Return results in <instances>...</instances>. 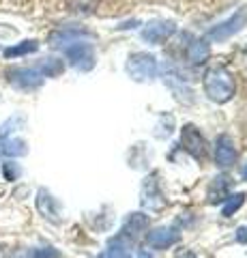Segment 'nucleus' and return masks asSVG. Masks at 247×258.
Masks as SVG:
<instances>
[{"label":"nucleus","mask_w":247,"mask_h":258,"mask_svg":"<svg viewBox=\"0 0 247 258\" xmlns=\"http://www.w3.org/2000/svg\"><path fill=\"white\" fill-rule=\"evenodd\" d=\"M204 93L209 99L217 103H226L234 97V82L226 69H213L204 76Z\"/></svg>","instance_id":"1"},{"label":"nucleus","mask_w":247,"mask_h":258,"mask_svg":"<svg viewBox=\"0 0 247 258\" xmlns=\"http://www.w3.org/2000/svg\"><path fill=\"white\" fill-rule=\"evenodd\" d=\"M245 26H247V7L238 9L230 20L221 22V24H217L215 28H211L209 35H206V41L221 43V41H226V39H230L232 35H236V32H241Z\"/></svg>","instance_id":"2"},{"label":"nucleus","mask_w":247,"mask_h":258,"mask_svg":"<svg viewBox=\"0 0 247 258\" xmlns=\"http://www.w3.org/2000/svg\"><path fill=\"white\" fill-rule=\"evenodd\" d=\"M157 60L155 56L138 52L131 54L129 60H127V74H129L135 82H144V80H153L157 76Z\"/></svg>","instance_id":"3"},{"label":"nucleus","mask_w":247,"mask_h":258,"mask_svg":"<svg viewBox=\"0 0 247 258\" xmlns=\"http://www.w3.org/2000/svg\"><path fill=\"white\" fill-rule=\"evenodd\" d=\"M65 56L71 60V64L82 71H89L93 69L95 64V54H93V47L84 41H77V43H71L65 45Z\"/></svg>","instance_id":"4"},{"label":"nucleus","mask_w":247,"mask_h":258,"mask_svg":"<svg viewBox=\"0 0 247 258\" xmlns=\"http://www.w3.org/2000/svg\"><path fill=\"white\" fill-rule=\"evenodd\" d=\"M181 144L196 159H204V155H206V144H204L202 134L198 132L194 125H185V127L181 129Z\"/></svg>","instance_id":"5"},{"label":"nucleus","mask_w":247,"mask_h":258,"mask_svg":"<svg viewBox=\"0 0 247 258\" xmlns=\"http://www.w3.org/2000/svg\"><path fill=\"white\" fill-rule=\"evenodd\" d=\"M7 78L13 86L24 88V91H33V88L43 84V76L37 69H11L7 71Z\"/></svg>","instance_id":"6"},{"label":"nucleus","mask_w":247,"mask_h":258,"mask_svg":"<svg viewBox=\"0 0 247 258\" xmlns=\"http://www.w3.org/2000/svg\"><path fill=\"white\" fill-rule=\"evenodd\" d=\"M174 30H177V26H174L172 22H153L142 30V39L153 45H161L163 41H168L174 35Z\"/></svg>","instance_id":"7"},{"label":"nucleus","mask_w":247,"mask_h":258,"mask_svg":"<svg viewBox=\"0 0 247 258\" xmlns=\"http://www.w3.org/2000/svg\"><path fill=\"white\" fill-rule=\"evenodd\" d=\"M236 159V151H234V144L230 140V136H219L217 144H215V161H217L219 168H228L232 166Z\"/></svg>","instance_id":"8"},{"label":"nucleus","mask_w":247,"mask_h":258,"mask_svg":"<svg viewBox=\"0 0 247 258\" xmlns=\"http://www.w3.org/2000/svg\"><path fill=\"white\" fill-rule=\"evenodd\" d=\"M179 241V232L174 228H157L148 232V245L153 249H168Z\"/></svg>","instance_id":"9"},{"label":"nucleus","mask_w":247,"mask_h":258,"mask_svg":"<svg viewBox=\"0 0 247 258\" xmlns=\"http://www.w3.org/2000/svg\"><path fill=\"white\" fill-rule=\"evenodd\" d=\"M146 226H148V217L144 213H131L129 217H127L125 226H123V235L129 237L131 241L140 239L146 232Z\"/></svg>","instance_id":"10"},{"label":"nucleus","mask_w":247,"mask_h":258,"mask_svg":"<svg viewBox=\"0 0 247 258\" xmlns=\"http://www.w3.org/2000/svg\"><path fill=\"white\" fill-rule=\"evenodd\" d=\"M142 205L150 209V211H157V209H161V205H163L161 194H159V187H157L153 176L144 181V187H142Z\"/></svg>","instance_id":"11"},{"label":"nucleus","mask_w":247,"mask_h":258,"mask_svg":"<svg viewBox=\"0 0 247 258\" xmlns=\"http://www.w3.org/2000/svg\"><path fill=\"white\" fill-rule=\"evenodd\" d=\"M187 58L194 64H202L211 58V43L206 39H196L194 43L187 47Z\"/></svg>","instance_id":"12"},{"label":"nucleus","mask_w":247,"mask_h":258,"mask_svg":"<svg viewBox=\"0 0 247 258\" xmlns=\"http://www.w3.org/2000/svg\"><path fill=\"white\" fill-rule=\"evenodd\" d=\"M228 189H230V181L226 176H217L209 187V200L211 203H221V200H226Z\"/></svg>","instance_id":"13"},{"label":"nucleus","mask_w":247,"mask_h":258,"mask_svg":"<svg viewBox=\"0 0 247 258\" xmlns=\"http://www.w3.org/2000/svg\"><path fill=\"white\" fill-rule=\"evenodd\" d=\"M82 37H89V32L84 30H58L56 35H52V43L54 45H71V43H77Z\"/></svg>","instance_id":"14"},{"label":"nucleus","mask_w":247,"mask_h":258,"mask_svg":"<svg viewBox=\"0 0 247 258\" xmlns=\"http://www.w3.org/2000/svg\"><path fill=\"white\" fill-rule=\"evenodd\" d=\"M26 142L20 140V138H11V140H5L3 147H0V153L7 157H20V155H26Z\"/></svg>","instance_id":"15"},{"label":"nucleus","mask_w":247,"mask_h":258,"mask_svg":"<svg viewBox=\"0 0 247 258\" xmlns=\"http://www.w3.org/2000/svg\"><path fill=\"white\" fill-rule=\"evenodd\" d=\"M39 50L37 41H22L13 47H7L5 50V58H18V56H26V54H35Z\"/></svg>","instance_id":"16"},{"label":"nucleus","mask_w":247,"mask_h":258,"mask_svg":"<svg viewBox=\"0 0 247 258\" xmlns=\"http://www.w3.org/2000/svg\"><path fill=\"white\" fill-rule=\"evenodd\" d=\"M37 207H39V211H41L43 215H47L50 220L56 222V211H52V198L47 196L45 191L39 194V198H37Z\"/></svg>","instance_id":"17"},{"label":"nucleus","mask_w":247,"mask_h":258,"mask_svg":"<svg viewBox=\"0 0 247 258\" xmlns=\"http://www.w3.org/2000/svg\"><path fill=\"white\" fill-rule=\"evenodd\" d=\"M37 71L43 78H52V76H56V74H60V71H62V62L60 60H54V58H47Z\"/></svg>","instance_id":"18"},{"label":"nucleus","mask_w":247,"mask_h":258,"mask_svg":"<svg viewBox=\"0 0 247 258\" xmlns=\"http://www.w3.org/2000/svg\"><path fill=\"white\" fill-rule=\"evenodd\" d=\"M243 203H245V194H236V196H230V200L224 205V215L230 217L234 211H238V209L243 207Z\"/></svg>","instance_id":"19"},{"label":"nucleus","mask_w":247,"mask_h":258,"mask_svg":"<svg viewBox=\"0 0 247 258\" xmlns=\"http://www.w3.org/2000/svg\"><path fill=\"white\" fill-rule=\"evenodd\" d=\"M97 258H129V254H127V247L118 245V243H112V247L106 249L103 254H99Z\"/></svg>","instance_id":"20"},{"label":"nucleus","mask_w":247,"mask_h":258,"mask_svg":"<svg viewBox=\"0 0 247 258\" xmlns=\"http://www.w3.org/2000/svg\"><path fill=\"white\" fill-rule=\"evenodd\" d=\"M99 0H71L73 11H82V13H91L93 9H97Z\"/></svg>","instance_id":"21"},{"label":"nucleus","mask_w":247,"mask_h":258,"mask_svg":"<svg viewBox=\"0 0 247 258\" xmlns=\"http://www.w3.org/2000/svg\"><path fill=\"white\" fill-rule=\"evenodd\" d=\"M3 174L5 181H15L20 176V166L13 164V161H7V164H3Z\"/></svg>","instance_id":"22"},{"label":"nucleus","mask_w":247,"mask_h":258,"mask_svg":"<svg viewBox=\"0 0 247 258\" xmlns=\"http://www.w3.org/2000/svg\"><path fill=\"white\" fill-rule=\"evenodd\" d=\"M236 239L241 241V243H247V226H243V228L236 230Z\"/></svg>","instance_id":"23"},{"label":"nucleus","mask_w":247,"mask_h":258,"mask_svg":"<svg viewBox=\"0 0 247 258\" xmlns=\"http://www.w3.org/2000/svg\"><path fill=\"white\" fill-rule=\"evenodd\" d=\"M135 258H155V256H153V254H148L146 249H140V252L135 254Z\"/></svg>","instance_id":"24"},{"label":"nucleus","mask_w":247,"mask_h":258,"mask_svg":"<svg viewBox=\"0 0 247 258\" xmlns=\"http://www.w3.org/2000/svg\"><path fill=\"white\" fill-rule=\"evenodd\" d=\"M50 256H54V254L52 252H39L37 254V258H50Z\"/></svg>","instance_id":"25"},{"label":"nucleus","mask_w":247,"mask_h":258,"mask_svg":"<svg viewBox=\"0 0 247 258\" xmlns=\"http://www.w3.org/2000/svg\"><path fill=\"white\" fill-rule=\"evenodd\" d=\"M243 176H245V181H247V166H245V170H243Z\"/></svg>","instance_id":"26"}]
</instances>
